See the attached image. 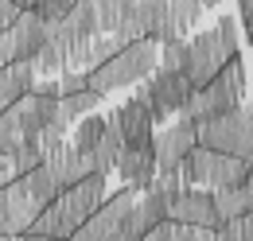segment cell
<instances>
[{
    "instance_id": "cell-1",
    "label": "cell",
    "mask_w": 253,
    "mask_h": 241,
    "mask_svg": "<svg viewBox=\"0 0 253 241\" xmlns=\"http://www.w3.org/2000/svg\"><path fill=\"white\" fill-rule=\"evenodd\" d=\"M101 199H105V175H101V171H90L86 179H78L74 187L59 191L43 210L35 214L28 234H43V238H51V241H66L101 206Z\"/></svg>"
},
{
    "instance_id": "cell-2",
    "label": "cell",
    "mask_w": 253,
    "mask_h": 241,
    "mask_svg": "<svg viewBox=\"0 0 253 241\" xmlns=\"http://www.w3.org/2000/svg\"><path fill=\"white\" fill-rule=\"evenodd\" d=\"M156 66H160V43H152V39H132L117 55H109L101 66L86 70V74H90V90L105 97V93H113V90H125V86L144 82Z\"/></svg>"
},
{
    "instance_id": "cell-3",
    "label": "cell",
    "mask_w": 253,
    "mask_h": 241,
    "mask_svg": "<svg viewBox=\"0 0 253 241\" xmlns=\"http://www.w3.org/2000/svg\"><path fill=\"white\" fill-rule=\"evenodd\" d=\"M242 97H246V66H242V55H234V59H226L218 78H211L207 86L191 90V97L183 101V109H179V117L191 120V124H203V120L218 117V113L238 109Z\"/></svg>"
},
{
    "instance_id": "cell-4",
    "label": "cell",
    "mask_w": 253,
    "mask_h": 241,
    "mask_svg": "<svg viewBox=\"0 0 253 241\" xmlns=\"http://www.w3.org/2000/svg\"><path fill=\"white\" fill-rule=\"evenodd\" d=\"M195 128H199V144L203 148L253 160V105H238V109L218 113V117L203 120Z\"/></svg>"
},
{
    "instance_id": "cell-5",
    "label": "cell",
    "mask_w": 253,
    "mask_h": 241,
    "mask_svg": "<svg viewBox=\"0 0 253 241\" xmlns=\"http://www.w3.org/2000/svg\"><path fill=\"white\" fill-rule=\"evenodd\" d=\"M144 82H148V86H140L136 93L148 101L152 124H164L171 113H179V109H183V101L191 97V82L183 78V70H160V66H156Z\"/></svg>"
},
{
    "instance_id": "cell-6",
    "label": "cell",
    "mask_w": 253,
    "mask_h": 241,
    "mask_svg": "<svg viewBox=\"0 0 253 241\" xmlns=\"http://www.w3.org/2000/svg\"><path fill=\"white\" fill-rule=\"evenodd\" d=\"M226 51L218 43V31H199L195 39H187V62H183V78L191 82V90L207 86L211 78H218V70L226 66Z\"/></svg>"
},
{
    "instance_id": "cell-7",
    "label": "cell",
    "mask_w": 253,
    "mask_h": 241,
    "mask_svg": "<svg viewBox=\"0 0 253 241\" xmlns=\"http://www.w3.org/2000/svg\"><path fill=\"white\" fill-rule=\"evenodd\" d=\"M199 144V128L191 120H175L164 132H152V148H156V171H179L183 156Z\"/></svg>"
},
{
    "instance_id": "cell-8",
    "label": "cell",
    "mask_w": 253,
    "mask_h": 241,
    "mask_svg": "<svg viewBox=\"0 0 253 241\" xmlns=\"http://www.w3.org/2000/svg\"><path fill=\"white\" fill-rule=\"evenodd\" d=\"M109 124L121 132V140H125V148H136V144H148L152 140V113H148V101L136 93V97H128L125 105H117L113 113H109Z\"/></svg>"
},
{
    "instance_id": "cell-9",
    "label": "cell",
    "mask_w": 253,
    "mask_h": 241,
    "mask_svg": "<svg viewBox=\"0 0 253 241\" xmlns=\"http://www.w3.org/2000/svg\"><path fill=\"white\" fill-rule=\"evenodd\" d=\"M168 218L179 222V226H211V230L222 226L218 210H214V195H211V191H195V187H183V191L171 199Z\"/></svg>"
},
{
    "instance_id": "cell-10",
    "label": "cell",
    "mask_w": 253,
    "mask_h": 241,
    "mask_svg": "<svg viewBox=\"0 0 253 241\" xmlns=\"http://www.w3.org/2000/svg\"><path fill=\"white\" fill-rule=\"evenodd\" d=\"M8 31H12V59H20V62H32L39 55V47L51 39V24L35 8H20L16 24Z\"/></svg>"
},
{
    "instance_id": "cell-11",
    "label": "cell",
    "mask_w": 253,
    "mask_h": 241,
    "mask_svg": "<svg viewBox=\"0 0 253 241\" xmlns=\"http://www.w3.org/2000/svg\"><path fill=\"white\" fill-rule=\"evenodd\" d=\"M113 171L125 179V187L148 191L152 179H156V148H152V140H148V144H136V148H121Z\"/></svg>"
},
{
    "instance_id": "cell-12",
    "label": "cell",
    "mask_w": 253,
    "mask_h": 241,
    "mask_svg": "<svg viewBox=\"0 0 253 241\" xmlns=\"http://www.w3.org/2000/svg\"><path fill=\"white\" fill-rule=\"evenodd\" d=\"M4 191H8V210H4V230H0V238H4V234H28L32 222H35V214L43 210V206L28 195V187H24L20 175H12V179L4 183Z\"/></svg>"
},
{
    "instance_id": "cell-13",
    "label": "cell",
    "mask_w": 253,
    "mask_h": 241,
    "mask_svg": "<svg viewBox=\"0 0 253 241\" xmlns=\"http://www.w3.org/2000/svg\"><path fill=\"white\" fill-rule=\"evenodd\" d=\"M43 167L51 171V179H55V187L59 191H66V187H74L78 179H86L94 167H90V156H82V152H74V144H59L55 152H47V160H43Z\"/></svg>"
},
{
    "instance_id": "cell-14",
    "label": "cell",
    "mask_w": 253,
    "mask_h": 241,
    "mask_svg": "<svg viewBox=\"0 0 253 241\" xmlns=\"http://www.w3.org/2000/svg\"><path fill=\"white\" fill-rule=\"evenodd\" d=\"M35 66L32 62H20L12 59L8 66H0V109H8V105H16L20 97H28L35 90Z\"/></svg>"
},
{
    "instance_id": "cell-15",
    "label": "cell",
    "mask_w": 253,
    "mask_h": 241,
    "mask_svg": "<svg viewBox=\"0 0 253 241\" xmlns=\"http://www.w3.org/2000/svg\"><path fill=\"white\" fill-rule=\"evenodd\" d=\"M121 148H125L121 132H117V128L109 124V117H105V132H101V140H97L94 152H90V167L101 171V175H109V171H113V163H117V156H121Z\"/></svg>"
},
{
    "instance_id": "cell-16",
    "label": "cell",
    "mask_w": 253,
    "mask_h": 241,
    "mask_svg": "<svg viewBox=\"0 0 253 241\" xmlns=\"http://www.w3.org/2000/svg\"><path fill=\"white\" fill-rule=\"evenodd\" d=\"M203 16V0H168V28H171V39H183L187 31H195Z\"/></svg>"
},
{
    "instance_id": "cell-17",
    "label": "cell",
    "mask_w": 253,
    "mask_h": 241,
    "mask_svg": "<svg viewBox=\"0 0 253 241\" xmlns=\"http://www.w3.org/2000/svg\"><path fill=\"white\" fill-rule=\"evenodd\" d=\"M97 4V35H113L136 8V0H94Z\"/></svg>"
},
{
    "instance_id": "cell-18",
    "label": "cell",
    "mask_w": 253,
    "mask_h": 241,
    "mask_svg": "<svg viewBox=\"0 0 253 241\" xmlns=\"http://www.w3.org/2000/svg\"><path fill=\"white\" fill-rule=\"evenodd\" d=\"M101 132H105V117H97V113H86V117L74 120V152H82V156H90L94 144L101 140Z\"/></svg>"
},
{
    "instance_id": "cell-19",
    "label": "cell",
    "mask_w": 253,
    "mask_h": 241,
    "mask_svg": "<svg viewBox=\"0 0 253 241\" xmlns=\"http://www.w3.org/2000/svg\"><path fill=\"white\" fill-rule=\"evenodd\" d=\"M97 101H101V93H94V90L63 93V97H59V117L74 124L78 117H86V113H94V109H97Z\"/></svg>"
},
{
    "instance_id": "cell-20",
    "label": "cell",
    "mask_w": 253,
    "mask_h": 241,
    "mask_svg": "<svg viewBox=\"0 0 253 241\" xmlns=\"http://www.w3.org/2000/svg\"><path fill=\"white\" fill-rule=\"evenodd\" d=\"M121 47H125V39H121V35H94V39H90V47H86V55H82V70L101 66L109 55H117Z\"/></svg>"
},
{
    "instance_id": "cell-21",
    "label": "cell",
    "mask_w": 253,
    "mask_h": 241,
    "mask_svg": "<svg viewBox=\"0 0 253 241\" xmlns=\"http://www.w3.org/2000/svg\"><path fill=\"white\" fill-rule=\"evenodd\" d=\"M20 179H24V187H28V195H32V199L39 202V206H47V202H51V199L59 195V187H55V179H51V171H47L43 163H39L35 171H28V175H20Z\"/></svg>"
},
{
    "instance_id": "cell-22",
    "label": "cell",
    "mask_w": 253,
    "mask_h": 241,
    "mask_svg": "<svg viewBox=\"0 0 253 241\" xmlns=\"http://www.w3.org/2000/svg\"><path fill=\"white\" fill-rule=\"evenodd\" d=\"M214 210H218V222H230V218L250 214L242 187H222V191H214Z\"/></svg>"
},
{
    "instance_id": "cell-23",
    "label": "cell",
    "mask_w": 253,
    "mask_h": 241,
    "mask_svg": "<svg viewBox=\"0 0 253 241\" xmlns=\"http://www.w3.org/2000/svg\"><path fill=\"white\" fill-rule=\"evenodd\" d=\"M20 144H24L20 117H16V105H8V109H0V156H12Z\"/></svg>"
},
{
    "instance_id": "cell-24",
    "label": "cell",
    "mask_w": 253,
    "mask_h": 241,
    "mask_svg": "<svg viewBox=\"0 0 253 241\" xmlns=\"http://www.w3.org/2000/svg\"><path fill=\"white\" fill-rule=\"evenodd\" d=\"M214 31H218V43L222 51L234 59V55H242V28H238V16H222L218 24H214Z\"/></svg>"
},
{
    "instance_id": "cell-25",
    "label": "cell",
    "mask_w": 253,
    "mask_h": 241,
    "mask_svg": "<svg viewBox=\"0 0 253 241\" xmlns=\"http://www.w3.org/2000/svg\"><path fill=\"white\" fill-rule=\"evenodd\" d=\"M8 160H12V175H28L43 163V152H39V144H20Z\"/></svg>"
},
{
    "instance_id": "cell-26",
    "label": "cell",
    "mask_w": 253,
    "mask_h": 241,
    "mask_svg": "<svg viewBox=\"0 0 253 241\" xmlns=\"http://www.w3.org/2000/svg\"><path fill=\"white\" fill-rule=\"evenodd\" d=\"M183 62H187V39L160 43V70H183Z\"/></svg>"
},
{
    "instance_id": "cell-27",
    "label": "cell",
    "mask_w": 253,
    "mask_h": 241,
    "mask_svg": "<svg viewBox=\"0 0 253 241\" xmlns=\"http://www.w3.org/2000/svg\"><path fill=\"white\" fill-rule=\"evenodd\" d=\"M78 90H90V74H86V70H63L59 97H63V93H78Z\"/></svg>"
},
{
    "instance_id": "cell-28",
    "label": "cell",
    "mask_w": 253,
    "mask_h": 241,
    "mask_svg": "<svg viewBox=\"0 0 253 241\" xmlns=\"http://www.w3.org/2000/svg\"><path fill=\"white\" fill-rule=\"evenodd\" d=\"M175 241H214V230L211 226H179Z\"/></svg>"
},
{
    "instance_id": "cell-29",
    "label": "cell",
    "mask_w": 253,
    "mask_h": 241,
    "mask_svg": "<svg viewBox=\"0 0 253 241\" xmlns=\"http://www.w3.org/2000/svg\"><path fill=\"white\" fill-rule=\"evenodd\" d=\"M242 218H246V214H242ZM242 218L222 222L218 230H214V241H242Z\"/></svg>"
},
{
    "instance_id": "cell-30",
    "label": "cell",
    "mask_w": 253,
    "mask_h": 241,
    "mask_svg": "<svg viewBox=\"0 0 253 241\" xmlns=\"http://www.w3.org/2000/svg\"><path fill=\"white\" fill-rule=\"evenodd\" d=\"M16 16H20V8L12 4V0H0V31H8L16 24Z\"/></svg>"
},
{
    "instance_id": "cell-31",
    "label": "cell",
    "mask_w": 253,
    "mask_h": 241,
    "mask_svg": "<svg viewBox=\"0 0 253 241\" xmlns=\"http://www.w3.org/2000/svg\"><path fill=\"white\" fill-rule=\"evenodd\" d=\"M12 62V31H0V66Z\"/></svg>"
},
{
    "instance_id": "cell-32",
    "label": "cell",
    "mask_w": 253,
    "mask_h": 241,
    "mask_svg": "<svg viewBox=\"0 0 253 241\" xmlns=\"http://www.w3.org/2000/svg\"><path fill=\"white\" fill-rule=\"evenodd\" d=\"M242 241H253V210L242 218Z\"/></svg>"
},
{
    "instance_id": "cell-33",
    "label": "cell",
    "mask_w": 253,
    "mask_h": 241,
    "mask_svg": "<svg viewBox=\"0 0 253 241\" xmlns=\"http://www.w3.org/2000/svg\"><path fill=\"white\" fill-rule=\"evenodd\" d=\"M246 43H250V47H253V20H250V24H246Z\"/></svg>"
},
{
    "instance_id": "cell-34",
    "label": "cell",
    "mask_w": 253,
    "mask_h": 241,
    "mask_svg": "<svg viewBox=\"0 0 253 241\" xmlns=\"http://www.w3.org/2000/svg\"><path fill=\"white\" fill-rule=\"evenodd\" d=\"M12 4H16V8H32V0H12Z\"/></svg>"
},
{
    "instance_id": "cell-35",
    "label": "cell",
    "mask_w": 253,
    "mask_h": 241,
    "mask_svg": "<svg viewBox=\"0 0 253 241\" xmlns=\"http://www.w3.org/2000/svg\"><path fill=\"white\" fill-rule=\"evenodd\" d=\"M113 241H144V238H121V234H117V238H113Z\"/></svg>"
},
{
    "instance_id": "cell-36",
    "label": "cell",
    "mask_w": 253,
    "mask_h": 241,
    "mask_svg": "<svg viewBox=\"0 0 253 241\" xmlns=\"http://www.w3.org/2000/svg\"><path fill=\"white\" fill-rule=\"evenodd\" d=\"M214 4H222V0H203V8H214Z\"/></svg>"
}]
</instances>
